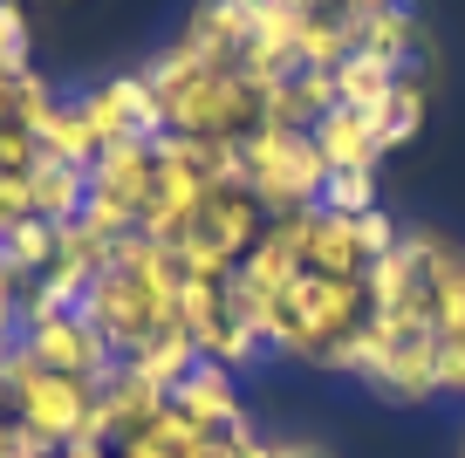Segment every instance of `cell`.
Segmentation results:
<instances>
[{
    "label": "cell",
    "mask_w": 465,
    "mask_h": 458,
    "mask_svg": "<svg viewBox=\"0 0 465 458\" xmlns=\"http://www.w3.org/2000/svg\"><path fill=\"white\" fill-rule=\"evenodd\" d=\"M377 322L370 308V281H329V274H294V287L274 301V356H294V363H329L342 343Z\"/></svg>",
    "instance_id": "cell-1"
},
{
    "label": "cell",
    "mask_w": 465,
    "mask_h": 458,
    "mask_svg": "<svg viewBox=\"0 0 465 458\" xmlns=\"http://www.w3.org/2000/svg\"><path fill=\"white\" fill-rule=\"evenodd\" d=\"M240 164H247V192L274 219L302 213V205H322V185H329V164H322V151H315V130L261 124L247 144H240Z\"/></svg>",
    "instance_id": "cell-2"
},
{
    "label": "cell",
    "mask_w": 465,
    "mask_h": 458,
    "mask_svg": "<svg viewBox=\"0 0 465 458\" xmlns=\"http://www.w3.org/2000/svg\"><path fill=\"white\" fill-rule=\"evenodd\" d=\"M0 376H7V417H15L21 431H35V438H48L62 452V444L83 438L89 411H96V383H83V376H55L42 370V363L28 356V349H15V356L0 363Z\"/></svg>",
    "instance_id": "cell-3"
},
{
    "label": "cell",
    "mask_w": 465,
    "mask_h": 458,
    "mask_svg": "<svg viewBox=\"0 0 465 458\" xmlns=\"http://www.w3.org/2000/svg\"><path fill=\"white\" fill-rule=\"evenodd\" d=\"M21 349H28L42 370L83 376V383H103V376L116 370L110 343H103L83 315H28V322H21Z\"/></svg>",
    "instance_id": "cell-4"
},
{
    "label": "cell",
    "mask_w": 465,
    "mask_h": 458,
    "mask_svg": "<svg viewBox=\"0 0 465 458\" xmlns=\"http://www.w3.org/2000/svg\"><path fill=\"white\" fill-rule=\"evenodd\" d=\"M342 15H349V7H342ZM349 42H356V55L391 62L397 75H418L424 69V21H418L411 0L377 7V15H349Z\"/></svg>",
    "instance_id": "cell-5"
},
{
    "label": "cell",
    "mask_w": 465,
    "mask_h": 458,
    "mask_svg": "<svg viewBox=\"0 0 465 458\" xmlns=\"http://www.w3.org/2000/svg\"><path fill=\"white\" fill-rule=\"evenodd\" d=\"M172 411L185 417V424H199L205 438H219V431L232 424V417L247 411V403H240V376L226 370V363H213V356H199L185 370V383L172 390Z\"/></svg>",
    "instance_id": "cell-6"
},
{
    "label": "cell",
    "mask_w": 465,
    "mask_h": 458,
    "mask_svg": "<svg viewBox=\"0 0 465 458\" xmlns=\"http://www.w3.org/2000/svg\"><path fill=\"white\" fill-rule=\"evenodd\" d=\"M96 403H103V417H110V438H131V431L158 424V417L172 411V390H158L151 376H137L131 363H116V370L96 383ZM110 452H116V444H110Z\"/></svg>",
    "instance_id": "cell-7"
},
{
    "label": "cell",
    "mask_w": 465,
    "mask_h": 458,
    "mask_svg": "<svg viewBox=\"0 0 465 458\" xmlns=\"http://www.w3.org/2000/svg\"><path fill=\"white\" fill-rule=\"evenodd\" d=\"M151 178H158V144H144V137L103 144L96 164H89V192H110V199L137 205V213H144V199H151Z\"/></svg>",
    "instance_id": "cell-8"
},
{
    "label": "cell",
    "mask_w": 465,
    "mask_h": 458,
    "mask_svg": "<svg viewBox=\"0 0 465 458\" xmlns=\"http://www.w3.org/2000/svg\"><path fill=\"white\" fill-rule=\"evenodd\" d=\"M370 390H377V397H391V403H424V397H438V335H397Z\"/></svg>",
    "instance_id": "cell-9"
},
{
    "label": "cell",
    "mask_w": 465,
    "mask_h": 458,
    "mask_svg": "<svg viewBox=\"0 0 465 458\" xmlns=\"http://www.w3.org/2000/svg\"><path fill=\"white\" fill-rule=\"evenodd\" d=\"M315 151H322V164H329V172H377V158H383L377 116L342 110V103H335V110L315 124Z\"/></svg>",
    "instance_id": "cell-10"
},
{
    "label": "cell",
    "mask_w": 465,
    "mask_h": 458,
    "mask_svg": "<svg viewBox=\"0 0 465 458\" xmlns=\"http://www.w3.org/2000/svg\"><path fill=\"white\" fill-rule=\"evenodd\" d=\"M28 199H35V219H48V226H75L89 205V172L83 164H62V158H35L28 172Z\"/></svg>",
    "instance_id": "cell-11"
},
{
    "label": "cell",
    "mask_w": 465,
    "mask_h": 458,
    "mask_svg": "<svg viewBox=\"0 0 465 458\" xmlns=\"http://www.w3.org/2000/svg\"><path fill=\"white\" fill-rule=\"evenodd\" d=\"M110 458H213V438H205L199 424H185L178 411H164L158 424L131 431V438H116Z\"/></svg>",
    "instance_id": "cell-12"
},
{
    "label": "cell",
    "mask_w": 465,
    "mask_h": 458,
    "mask_svg": "<svg viewBox=\"0 0 465 458\" xmlns=\"http://www.w3.org/2000/svg\"><path fill=\"white\" fill-rule=\"evenodd\" d=\"M42 151L48 158H62V164H96V130H89V110H83V89H62V103H55V116L42 124Z\"/></svg>",
    "instance_id": "cell-13"
},
{
    "label": "cell",
    "mask_w": 465,
    "mask_h": 458,
    "mask_svg": "<svg viewBox=\"0 0 465 458\" xmlns=\"http://www.w3.org/2000/svg\"><path fill=\"white\" fill-rule=\"evenodd\" d=\"M397 83H404V75H397L391 62H377V55H349L342 69H335V103H342V110H363V116H383V103H391Z\"/></svg>",
    "instance_id": "cell-14"
},
{
    "label": "cell",
    "mask_w": 465,
    "mask_h": 458,
    "mask_svg": "<svg viewBox=\"0 0 465 458\" xmlns=\"http://www.w3.org/2000/svg\"><path fill=\"white\" fill-rule=\"evenodd\" d=\"M192 363H199V349H192V335L172 322V329H158V335H144V343H137L131 370H137V376H151L158 390H178V383H185V370H192Z\"/></svg>",
    "instance_id": "cell-15"
},
{
    "label": "cell",
    "mask_w": 465,
    "mask_h": 458,
    "mask_svg": "<svg viewBox=\"0 0 465 458\" xmlns=\"http://www.w3.org/2000/svg\"><path fill=\"white\" fill-rule=\"evenodd\" d=\"M418 130H424V75H404L391 89V103H383V116H377V137H383V151H397Z\"/></svg>",
    "instance_id": "cell-16"
},
{
    "label": "cell",
    "mask_w": 465,
    "mask_h": 458,
    "mask_svg": "<svg viewBox=\"0 0 465 458\" xmlns=\"http://www.w3.org/2000/svg\"><path fill=\"white\" fill-rule=\"evenodd\" d=\"M322 213H342V219L377 213V172H329V185H322Z\"/></svg>",
    "instance_id": "cell-17"
},
{
    "label": "cell",
    "mask_w": 465,
    "mask_h": 458,
    "mask_svg": "<svg viewBox=\"0 0 465 458\" xmlns=\"http://www.w3.org/2000/svg\"><path fill=\"white\" fill-rule=\"evenodd\" d=\"M0 246L15 254V267L28 274V281H42V274L55 267V226H48V219H28L15 240H0Z\"/></svg>",
    "instance_id": "cell-18"
},
{
    "label": "cell",
    "mask_w": 465,
    "mask_h": 458,
    "mask_svg": "<svg viewBox=\"0 0 465 458\" xmlns=\"http://www.w3.org/2000/svg\"><path fill=\"white\" fill-rule=\"evenodd\" d=\"M0 69H35V28L21 0H0Z\"/></svg>",
    "instance_id": "cell-19"
},
{
    "label": "cell",
    "mask_w": 465,
    "mask_h": 458,
    "mask_svg": "<svg viewBox=\"0 0 465 458\" xmlns=\"http://www.w3.org/2000/svg\"><path fill=\"white\" fill-rule=\"evenodd\" d=\"M438 397H465V343H438Z\"/></svg>",
    "instance_id": "cell-20"
},
{
    "label": "cell",
    "mask_w": 465,
    "mask_h": 458,
    "mask_svg": "<svg viewBox=\"0 0 465 458\" xmlns=\"http://www.w3.org/2000/svg\"><path fill=\"white\" fill-rule=\"evenodd\" d=\"M21 96H28V69H0V130L7 124H21Z\"/></svg>",
    "instance_id": "cell-21"
},
{
    "label": "cell",
    "mask_w": 465,
    "mask_h": 458,
    "mask_svg": "<svg viewBox=\"0 0 465 458\" xmlns=\"http://www.w3.org/2000/svg\"><path fill=\"white\" fill-rule=\"evenodd\" d=\"M274 7H288V15H342V0H274Z\"/></svg>",
    "instance_id": "cell-22"
},
{
    "label": "cell",
    "mask_w": 465,
    "mask_h": 458,
    "mask_svg": "<svg viewBox=\"0 0 465 458\" xmlns=\"http://www.w3.org/2000/svg\"><path fill=\"white\" fill-rule=\"evenodd\" d=\"M274 458H329V452H315V444H302V438H281Z\"/></svg>",
    "instance_id": "cell-23"
},
{
    "label": "cell",
    "mask_w": 465,
    "mask_h": 458,
    "mask_svg": "<svg viewBox=\"0 0 465 458\" xmlns=\"http://www.w3.org/2000/svg\"><path fill=\"white\" fill-rule=\"evenodd\" d=\"M55 458H110V444H62Z\"/></svg>",
    "instance_id": "cell-24"
},
{
    "label": "cell",
    "mask_w": 465,
    "mask_h": 458,
    "mask_svg": "<svg viewBox=\"0 0 465 458\" xmlns=\"http://www.w3.org/2000/svg\"><path fill=\"white\" fill-rule=\"evenodd\" d=\"M213 458H219V444H213Z\"/></svg>",
    "instance_id": "cell-25"
}]
</instances>
